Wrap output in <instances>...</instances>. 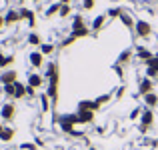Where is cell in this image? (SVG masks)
Wrapping results in <instances>:
<instances>
[{
  "label": "cell",
  "mask_w": 158,
  "mask_h": 150,
  "mask_svg": "<svg viewBox=\"0 0 158 150\" xmlns=\"http://www.w3.org/2000/svg\"><path fill=\"white\" fill-rule=\"evenodd\" d=\"M90 32H92V30H90V28L86 26L84 18H82L80 14L74 16V18H72V24H70V34H72L74 38L78 40V38H86V36H88Z\"/></svg>",
  "instance_id": "cell-1"
},
{
  "label": "cell",
  "mask_w": 158,
  "mask_h": 150,
  "mask_svg": "<svg viewBox=\"0 0 158 150\" xmlns=\"http://www.w3.org/2000/svg\"><path fill=\"white\" fill-rule=\"evenodd\" d=\"M56 122L60 126V130L68 136H72V132L76 130V114H62L56 118Z\"/></svg>",
  "instance_id": "cell-2"
},
{
  "label": "cell",
  "mask_w": 158,
  "mask_h": 150,
  "mask_svg": "<svg viewBox=\"0 0 158 150\" xmlns=\"http://www.w3.org/2000/svg\"><path fill=\"white\" fill-rule=\"evenodd\" d=\"M134 34L138 38H150L152 36V26L148 20H136V26H134Z\"/></svg>",
  "instance_id": "cell-3"
},
{
  "label": "cell",
  "mask_w": 158,
  "mask_h": 150,
  "mask_svg": "<svg viewBox=\"0 0 158 150\" xmlns=\"http://www.w3.org/2000/svg\"><path fill=\"white\" fill-rule=\"evenodd\" d=\"M0 118H2L4 122H10V120H14V118H16V104H14V102L2 104V108H0Z\"/></svg>",
  "instance_id": "cell-4"
},
{
  "label": "cell",
  "mask_w": 158,
  "mask_h": 150,
  "mask_svg": "<svg viewBox=\"0 0 158 150\" xmlns=\"http://www.w3.org/2000/svg\"><path fill=\"white\" fill-rule=\"evenodd\" d=\"M16 82H18V72H16V70L8 68V70H4V72H0V84L2 86L16 84Z\"/></svg>",
  "instance_id": "cell-5"
},
{
  "label": "cell",
  "mask_w": 158,
  "mask_h": 150,
  "mask_svg": "<svg viewBox=\"0 0 158 150\" xmlns=\"http://www.w3.org/2000/svg\"><path fill=\"white\" fill-rule=\"evenodd\" d=\"M150 92H154V82H152V78H148V76L140 78L138 94H140V96H146V94H150Z\"/></svg>",
  "instance_id": "cell-6"
},
{
  "label": "cell",
  "mask_w": 158,
  "mask_h": 150,
  "mask_svg": "<svg viewBox=\"0 0 158 150\" xmlns=\"http://www.w3.org/2000/svg\"><path fill=\"white\" fill-rule=\"evenodd\" d=\"M74 114H76V124H92L96 112H90V110H76Z\"/></svg>",
  "instance_id": "cell-7"
},
{
  "label": "cell",
  "mask_w": 158,
  "mask_h": 150,
  "mask_svg": "<svg viewBox=\"0 0 158 150\" xmlns=\"http://www.w3.org/2000/svg\"><path fill=\"white\" fill-rule=\"evenodd\" d=\"M28 62H30L32 68H42L44 66V54L40 52V50H32V52L28 54Z\"/></svg>",
  "instance_id": "cell-8"
},
{
  "label": "cell",
  "mask_w": 158,
  "mask_h": 150,
  "mask_svg": "<svg viewBox=\"0 0 158 150\" xmlns=\"http://www.w3.org/2000/svg\"><path fill=\"white\" fill-rule=\"evenodd\" d=\"M152 124H154V110H150V108L144 106L142 108V114H140V126L150 128Z\"/></svg>",
  "instance_id": "cell-9"
},
{
  "label": "cell",
  "mask_w": 158,
  "mask_h": 150,
  "mask_svg": "<svg viewBox=\"0 0 158 150\" xmlns=\"http://www.w3.org/2000/svg\"><path fill=\"white\" fill-rule=\"evenodd\" d=\"M44 80H46V78H44L42 74H38V72H30V74H28V78H26V84L38 90V88H42Z\"/></svg>",
  "instance_id": "cell-10"
},
{
  "label": "cell",
  "mask_w": 158,
  "mask_h": 150,
  "mask_svg": "<svg viewBox=\"0 0 158 150\" xmlns=\"http://www.w3.org/2000/svg\"><path fill=\"white\" fill-rule=\"evenodd\" d=\"M134 56L138 58L140 62H144V64H146V62L150 60L152 56H154V52H152V50H148L146 46H136V48H134Z\"/></svg>",
  "instance_id": "cell-11"
},
{
  "label": "cell",
  "mask_w": 158,
  "mask_h": 150,
  "mask_svg": "<svg viewBox=\"0 0 158 150\" xmlns=\"http://www.w3.org/2000/svg\"><path fill=\"white\" fill-rule=\"evenodd\" d=\"M100 108H102V106L96 102V100H80V102H78V110H90V112H98Z\"/></svg>",
  "instance_id": "cell-12"
},
{
  "label": "cell",
  "mask_w": 158,
  "mask_h": 150,
  "mask_svg": "<svg viewBox=\"0 0 158 150\" xmlns=\"http://www.w3.org/2000/svg\"><path fill=\"white\" fill-rule=\"evenodd\" d=\"M106 18H108V16L100 14V16H96V18L92 20V24H90V30H92V34H94V36H96L98 32H100L102 28H104V24H106Z\"/></svg>",
  "instance_id": "cell-13"
},
{
  "label": "cell",
  "mask_w": 158,
  "mask_h": 150,
  "mask_svg": "<svg viewBox=\"0 0 158 150\" xmlns=\"http://www.w3.org/2000/svg\"><path fill=\"white\" fill-rule=\"evenodd\" d=\"M20 18L22 20H28V26L30 28H34L36 26V14H34V10H28V8H20Z\"/></svg>",
  "instance_id": "cell-14"
},
{
  "label": "cell",
  "mask_w": 158,
  "mask_h": 150,
  "mask_svg": "<svg viewBox=\"0 0 158 150\" xmlns=\"http://www.w3.org/2000/svg\"><path fill=\"white\" fill-rule=\"evenodd\" d=\"M20 20H22V18H20V12L18 10H12V8L6 12V16H4V24H6V26H12V24L20 22Z\"/></svg>",
  "instance_id": "cell-15"
},
{
  "label": "cell",
  "mask_w": 158,
  "mask_h": 150,
  "mask_svg": "<svg viewBox=\"0 0 158 150\" xmlns=\"http://www.w3.org/2000/svg\"><path fill=\"white\" fill-rule=\"evenodd\" d=\"M28 94H26V82H16L14 84V100H22V98H26Z\"/></svg>",
  "instance_id": "cell-16"
},
{
  "label": "cell",
  "mask_w": 158,
  "mask_h": 150,
  "mask_svg": "<svg viewBox=\"0 0 158 150\" xmlns=\"http://www.w3.org/2000/svg\"><path fill=\"white\" fill-rule=\"evenodd\" d=\"M132 58H134V50H132V48H126V50H122V52H120L118 62H116V64L124 66V64H128V62H130Z\"/></svg>",
  "instance_id": "cell-17"
},
{
  "label": "cell",
  "mask_w": 158,
  "mask_h": 150,
  "mask_svg": "<svg viewBox=\"0 0 158 150\" xmlns=\"http://www.w3.org/2000/svg\"><path fill=\"white\" fill-rule=\"evenodd\" d=\"M142 98H144V106L150 108V110L158 106V94L156 92H150V94H146V96H142Z\"/></svg>",
  "instance_id": "cell-18"
},
{
  "label": "cell",
  "mask_w": 158,
  "mask_h": 150,
  "mask_svg": "<svg viewBox=\"0 0 158 150\" xmlns=\"http://www.w3.org/2000/svg\"><path fill=\"white\" fill-rule=\"evenodd\" d=\"M14 136H16V130L10 128V126H4V130L0 132V140H2V142H10Z\"/></svg>",
  "instance_id": "cell-19"
},
{
  "label": "cell",
  "mask_w": 158,
  "mask_h": 150,
  "mask_svg": "<svg viewBox=\"0 0 158 150\" xmlns=\"http://www.w3.org/2000/svg\"><path fill=\"white\" fill-rule=\"evenodd\" d=\"M120 22H122V24H124V26H126V28H128V30H132V28H134V26H136V20H134V18H132V16H130V14H128V12H122V14H120Z\"/></svg>",
  "instance_id": "cell-20"
},
{
  "label": "cell",
  "mask_w": 158,
  "mask_h": 150,
  "mask_svg": "<svg viewBox=\"0 0 158 150\" xmlns=\"http://www.w3.org/2000/svg\"><path fill=\"white\" fill-rule=\"evenodd\" d=\"M60 6H62L60 2H54V4H50V6H48L46 10H44V16H46V18H52V16H56L58 12H60Z\"/></svg>",
  "instance_id": "cell-21"
},
{
  "label": "cell",
  "mask_w": 158,
  "mask_h": 150,
  "mask_svg": "<svg viewBox=\"0 0 158 150\" xmlns=\"http://www.w3.org/2000/svg\"><path fill=\"white\" fill-rule=\"evenodd\" d=\"M56 74H60L58 72V64L56 62H48V66H46V72H44V78H52V76H56Z\"/></svg>",
  "instance_id": "cell-22"
},
{
  "label": "cell",
  "mask_w": 158,
  "mask_h": 150,
  "mask_svg": "<svg viewBox=\"0 0 158 150\" xmlns=\"http://www.w3.org/2000/svg\"><path fill=\"white\" fill-rule=\"evenodd\" d=\"M40 110H42L44 114L50 110V98H48V94H46V92L40 94Z\"/></svg>",
  "instance_id": "cell-23"
},
{
  "label": "cell",
  "mask_w": 158,
  "mask_h": 150,
  "mask_svg": "<svg viewBox=\"0 0 158 150\" xmlns=\"http://www.w3.org/2000/svg\"><path fill=\"white\" fill-rule=\"evenodd\" d=\"M26 42L30 44V46H40V44H42V38H40V34H36V32H30Z\"/></svg>",
  "instance_id": "cell-24"
},
{
  "label": "cell",
  "mask_w": 158,
  "mask_h": 150,
  "mask_svg": "<svg viewBox=\"0 0 158 150\" xmlns=\"http://www.w3.org/2000/svg\"><path fill=\"white\" fill-rule=\"evenodd\" d=\"M54 50H56V46H54L52 42H42V44H40V52H42L44 56H50V54H54Z\"/></svg>",
  "instance_id": "cell-25"
},
{
  "label": "cell",
  "mask_w": 158,
  "mask_h": 150,
  "mask_svg": "<svg viewBox=\"0 0 158 150\" xmlns=\"http://www.w3.org/2000/svg\"><path fill=\"white\" fill-rule=\"evenodd\" d=\"M12 62H14V56H6L4 52H0V68H6V66H10Z\"/></svg>",
  "instance_id": "cell-26"
},
{
  "label": "cell",
  "mask_w": 158,
  "mask_h": 150,
  "mask_svg": "<svg viewBox=\"0 0 158 150\" xmlns=\"http://www.w3.org/2000/svg\"><path fill=\"white\" fill-rule=\"evenodd\" d=\"M70 12H72V6H70V4H62L58 16H60V18H66V16H70Z\"/></svg>",
  "instance_id": "cell-27"
},
{
  "label": "cell",
  "mask_w": 158,
  "mask_h": 150,
  "mask_svg": "<svg viewBox=\"0 0 158 150\" xmlns=\"http://www.w3.org/2000/svg\"><path fill=\"white\" fill-rule=\"evenodd\" d=\"M122 8H110V10H108L106 12V16H108V18H120V14H122Z\"/></svg>",
  "instance_id": "cell-28"
},
{
  "label": "cell",
  "mask_w": 158,
  "mask_h": 150,
  "mask_svg": "<svg viewBox=\"0 0 158 150\" xmlns=\"http://www.w3.org/2000/svg\"><path fill=\"white\" fill-rule=\"evenodd\" d=\"M94 100H96V102L100 104V106H104L106 102H110V100H112V92H108V94H102V96H98V98H94Z\"/></svg>",
  "instance_id": "cell-29"
},
{
  "label": "cell",
  "mask_w": 158,
  "mask_h": 150,
  "mask_svg": "<svg viewBox=\"0 0 158 150\" xmlns=\"http://www.w3.org/2000/svg\"><path fill=\"white\" fill-rule=\"evenodd\" d=\"M2 92L6 94L8 98L14 100V84H6V86H2Z\"/></svg>",
  "instance_id": "cell-30"
},
{
  "label": "cell",
  "mask_w": 158,
  "mask_h": 150,
  "mask_svg": "<svg viewBox=\"0 0 158 150\" xmlns=\"http://www.w3.org/2000/svg\"><path fill=\"white\" fill-rule=\"evenodd\" d=\"M20 150H38V144L36 142H24V144H20Z\"/></svg>",
  "instance_id": "cell-31"
},
{
  "label": "cell",
  "mask_w": 158,
  "mask_h": 150,
  "mask_svg": "<svg viewBox=\"0 0 158 150\" xmlns=\"http://www.w3.org/2000/svg\"><path fill=\"white\" fill-rule=\"evenodd\" d=\"M74 40H76V38H74V36H72V34H70V36H66V38H62V42H60V46H62V48H68V46H70V44H72V42H74Z\"/></svg>",
  "instance_id": "cell-32"
},
{
  "label": "cell",
  "mask_w": 158,
  "mask_h": 150,
  "mask_svg": "<svg viewBox=\"0 0 158 150\" xmlns=\"http://www.w3.org/2000/svg\"><path fill=\"white\" fill-rule=\"evenodd\" d=\"M96 6V0H82V8L84 10H92Z\"/></svg>",
  "instance_id": "cell-33"
},
{
  "label": "cell",
  "mask_w": 158,
  "mask_h": 150,
  "mask_svg": "<svg viewBox=\"0 0 158 150\" xmlns=\"http://www.w3.org/2000/svg\"><path fill=\"white\" fill-rule=\"evenodd\" d=\"M140 114H142V108L138 106V108H134V110L130 112V116H128V118H130V120H138V118H140Z\"/></svg>",
  "instance_id": "cell-34"
},
{
  "label": "cell",
  "mask_w": 158,
  "mask_h": 150,
  "mask_svg": "<svg viewBox=\"0 0 158 150\" xmlns=\"http://www.w3.org/2000/svg\"><path fill=\"white\" fill-rule=\"evenodd\" d=\"M26 94H28L30 98H34V96H36V88H32V86L26 84Z\"/></svg>",
  "instance_id": "cell-35"
},
{
  "label": "cell",
  "mask_w": 158,
  "mask_h": 150,
  "mask_svg": "<svg viewBox=\"0 0 158 150\" xmlns=\"http://www.w3.org/2000/svg\"><path fill=\"white\" fill-rule=\"evenodd\" d=\"M124 92H126V86H120V88H118V90H116V98H118V100H120V98H122V96H124Z\"/></svg>",
  "instance_id": "cell-36"
},
{
  "label": "cell",
  "mask_w": 158,
  "mask_h": 150,
  "mask_svg": "<svg viewBox=\"0 0 158 150\" xmlns=\"http://www.w3.org/2000/svg\"><path fill=\"white\" fill-rule=\"evenodd\" d=\"M2 26H6V24H4V16H0V28Z\"/></svg>",
  "instance_id": "cell-37"
},
{
  "label": "cell",
  "mask_w": 158,
  "mask_h": 150,
  "mask_svg": "<svg viewBox=\"0 0 158 150\" xmlns=\"http://www.w3.org/2000/svg\"><path fill=\"white\" fill-rule=\"evenodd\" d=\"M60 4H70V0H58Z\"/></svg>",
  "instance_id": "cell-38"
},
{
  "label": "cell",
  "mask_w": 158,
  "mask_h": 150,
  "mask_svg": "<svg viewBox=\"0 0 158 150\" xmlns=\"http://www.w3.org/2000/svg\"><path fill=\"white\" fill-rule=\"evenodd\" d=\"M154 60H156V62H158V52H154Z\"/></svg>",
  "instance_id": "cell-39"
},
{
  "label": "cell",
  "mask_w": 158,
  "mask_h": 150,
  "mask_svg": "<svg viewBox=\"0 0 158 150\" xmlns=\"http://www.w3.org/2000/svg\"><path fill=\"white\" fill-rule=\"evenodd\" d=\"M6 150H14V148H6Z\"/></svg>",
  "instance_id": "cell-40"
},
{
  "label": "cell",
  "mask_w": 158,
  "mask_h": 150,
  "mask_svg": "<svg viewBox=\"0 0 158 150\" xmlns=\"http://www.w3.org/2000/svg\"><path fill=\"white\" fill-rule=\"evenodd\" d=\"M90 150H96V148H90Z\"/></svg>",
  "instance_id": "cell-41"
},
{
  "label": "cell",
  "mask_w": 158,
  "mask_h": 150,
  "mask_svg": "<svg viewBox=\"0 0 158 150\" xmlns=\"http://www.w3.org/2000/svg\"><path fill=\"white\" fill-rule=\"evenodd\" d=\"M20 2H22V0H20Z\"/></svg>",
  "instance_id": "cell-42"
}]
</instances>
